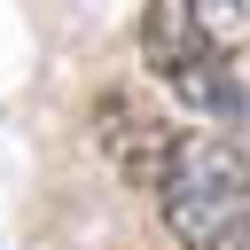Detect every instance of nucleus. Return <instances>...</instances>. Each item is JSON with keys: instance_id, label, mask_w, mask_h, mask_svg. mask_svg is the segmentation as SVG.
Here are the masks:
<instances>
[{"instance_id": "obj_1", "label": "nucleus", "mask_w": 250, "mask_h": 250, "mask_svg": "<svg viewBox=\"0 0 250 250\" xmlns=\"http://www.w3.org/2000/svg\"><path fill=\"white\" fill-rule=\"evenodd\" d=\"M141 62H148V78H156L172 102H188V109H203V117H234V109H242V94H234V78H227V55H219V39L195 23L188 0H148V8H141Z\"/></svg>"}, {"instance_id": "obj_2", "label": "nucleus", "mask_w": 250, "mask_h": 250, "mask_svg": "<svg viewBox=\"0 0 250 250\" xmlns=\"http://www.w3.org/2000/svg\"><path fill=\"white\" fill-rule=\"evenodd\" d=\"M156 203L180 250H250V180L227 148L188 141V164Z\"/></svg>"}, {"instance_id": "obj_3", "label": "nucleus", "mask_w": 250, "mask_h": 250, "mask_svg": "<svg viewBox=\"0 0 250 250\" xmlns=\"http://www.w3.org/2000/svg\"><path fill=\"white\" fill-rule=\"evenodd\" d=\"M94 141H102L109 172H117L125 188H141V195H164V188L180 180V164H188V133H180L156 102H141V94H125V86H102V94H94Z\"/></svg>"}, {"instance_id": "obj_4", "label": "nucleus", "mask_w": 250, "mask_h": 250, "mask_svg": "<svg viewBox=\"0 0 250 250\" xmlns=\"http://www.w3.org/2000/svg\"><path fill=\"white\" fill-rule=\"evenodd\" d=\"M188 8H195V23L219 39L227 62H250V0H188Z\"/></svg>"}]
</instances>
